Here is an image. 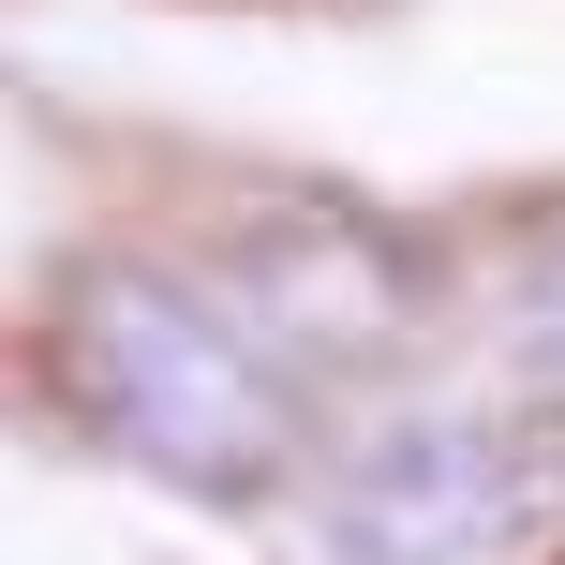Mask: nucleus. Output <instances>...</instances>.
<instances>
[{"label": "nucleus", "mask_w": 565, "mask_h": 565, "mask_svg": "<svg viewBox=\"0 0 565 565\" xmlns=\"http://www.w3.org/2000/svg\"><path fill=\"white\" fill-rule=\"evenodd\" d=\"M45 372L119 461H149L179 491L238 507V491H268L298 461V402H282L268 342L179 268H75L45 312Z\"/></svg>", "instance_id": "obj_1"}, {"label": "nucleus", "mask_w": 565, "mask_h": 565, "mask_svg": "<svg viewBox=\"0 0 565 565\" xmlns=\"http://www.w3.org/2000/svg\"><path fill=\"white\" fill-rule=\"evenodd\" d=\"M565 521V431L477 402H387L312 477V565H536Z\"/></svg>", "instance_id": "obj_2"}, {"label": "nucleus", "mask_w": 565, "mask_h": 565, "mask_svg": "<svg viewBox=\"0 0 565 565\" xmlns=\"http://www.w3.org/2000/svg\"><path fill=\"white\" fill-rule=\"evenodd\" d=\"M521 342H536V372H551V387H565V254L536 268V298H521Z\"/></svg>", "instance_id": "obj_3"}]
</instances>
